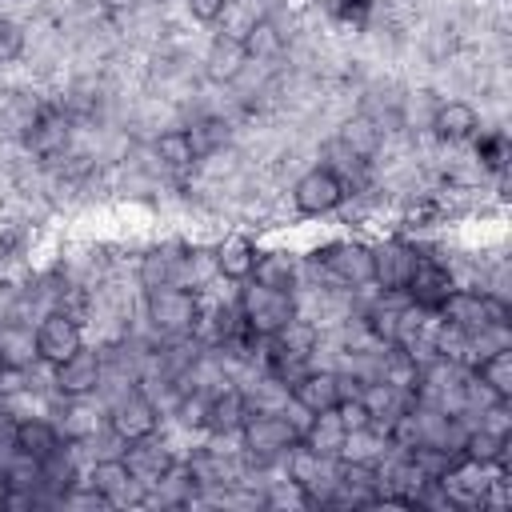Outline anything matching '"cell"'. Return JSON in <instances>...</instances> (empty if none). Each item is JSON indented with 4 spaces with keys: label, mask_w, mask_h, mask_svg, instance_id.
Segmentation results:
<instances>
[{
    "label": "cell",
    "mask_w": 512,
    "mask_h": 512,
    "mask_svg": "<svg viewBox=\"0 0 512 512\" xmlns=\"http://www.w3.org/2000/svg\"><path fill=\"white\" fill-rule=\"evenodd\" d=\"M308 424V412L296 408V404H284V408H256L248 412V420L240 424L236 440H240V460L248 468H268V464H280V456L300 444V432Z\"/></svg>",
    "instance_id": "cell-1"
},
{
    "label": "cell",
    "mask_w": 512,
    "mask_h": 512,
    "mask_svg": "<svg viewBox=\"0 0 512 512\" xmlns=\"http://www.w3.org/2000/svg\"><path fill=\"white\" fill-rule=\"evenodd\" d=\"M200 312H204L200 292L188 288V284H164V288L144 292V316H148V328H152L164 344H180V340L196 336Z\"/></svg>",
    "instance_id": "cell-2"
},
{
    "label": "cell",
    "mask_w": 512,
    "mask_h": 512,
    "mask_svg": "<svg viewBox=\"0 0 512 512\" xmlns=\"http://www.w3.org/2000/svg\"><path fill=\"white\" fill-rule=\"evenodd\" d=\"M236 308H240V320H244L248 336H256V340L276 336L300 312L296 308V292H280V288H268V284H256V280L240 284Z\"/></svg>",
    "instance_id": "cell-3"
},
{
    "label": "cell",
    "mask_w": 512,
    "mask_h": 512,
    "mask_svg": "<svg viewBox=\"0 0 512 512\" xmlns=\"http://www.w3.org/2000/svg\"><path fill=\"white\" fill-rule=\"evenodd\" d=\"M356 388H360V376H352V372H340V368H304L292 380L288 396H292L296 408H304L312 416V412L336 408L344 396H356Z\"/></svg>",
    "instance_id": "cell-4"
},
{
    "label": "cell",
    "mask_w": 512,
    "mask_h": 512,
    "mask_svg": "<svg viewBox=\"0 0 512 512\" xmlns=\"http://www.w3.org/2000/svg\"><path fill=\"white\" fill-rule=\"evenodd\" d=\"M108 428L120 444H136V440H156L160 432V404L144 392V388H124L112 408H108Z\"/></svg>",
    "instance_id": "cell-5"
},
{
    "label": "cell",
    "mask_w": 512,
    "mask_h": 512,
    "mask_svg": "<svg viewBox=\"0 0 512 512\" xmlns=\"http://www.w3.org/2000/svg\"><path fill=\"white\" fill-rule=\"evenodd\" d=\"M440 316H444L448 324L464 328V332H480V328H488V324H508L512 308H508L504 296H496V292H488V288H456V292L444 300Z\"/></svg>",
    "instance_id": "cell-6"
},
{
    "label": "cell",
    "mask_w": 512,
    "mask_h": 512,
    "mask_svg": "<svg viewBox=\"0 0 512 512\" xmlns=\"http://www.w3.org/2000/svg\"><path fill=\"white\" fill-rule=\"evenodd\" d=\"M312 264L324 268L344 288H368L372 284V244L364 240H332L312 252Z\"/></svg>",
    "instance_id": "cell-7"
},
{
    "label": "cell",
    "mask_w": 512,
    "mask_h": 512,
    "mask_svg": "<svg viewBox=\"0 0 512 512\" xmlns=\"http://www.w3.org/2000/svg\"><path fill=\"white\" fill-rule=\"evenodd\" d=\"M32 344H36V360L48 364V368H56V364H64L72 352L84 348V328H80V320H76L68 308H48V312L36 320Z\"/></svg>",
    "instance_id": "cell-8"
},
{
    "label": "cell",
    "mask_w": 512,
    "mask_h": 512,
    "mask_svg": "<svg viewBox=\"0 0 512 512\" xmlns=\"http://www.w3.org/2000/svg\"><path fill=\"white\" fill-rule=\"evenodd\" d=\"M84 484H88L92 492H100L108 508L148 504V484L132 476V468H128V460H124V456H100V460L88 468Z\"/></svg>",
    "instance_id": "cell-9"
},
{
    "label": "cell",
    "mask_w": 512,
    "mask_h": 512,
    "mask_svg": "<svg viewBox=\"0 0 512 512\" xmlns=\"http://www.w3.org/2000/svg\"><path fill=\"white\" fill-rule=\"evenodd\" d=\"M416 260H420V248L404 236H388V240L372 244V284H376V292H400L404 296V288L416 272Z\"/></svg>",
    "instance_id": "cell-10"
},
{
    "label": "cell",
    "mask_w": 512,
    "mask_h": 512,
    "mask_svg": "<svg viewBox=\"0 0 512 512\" xmlns=\"http://www.w3.org/2000/svg\"><path fill=\"white\" fill-rule=\"evenodd\" d=\"M496 480H500V468H484V464H472V460L460 456V460L436 480V488L444 492V500H448L452 508H480V504H488Z\"/></svg>",
    "instance_id": "cell-11"
},
{
    "label": "cell",
    "mask_w": 512,
    "mask_h": 512,
    "mask_svg": "<svg viewBox=\"0 0 512 512\" xmlns=\"http://www.w3.org/2000/svg\"><path fill=\"white\" fill-rule=\"evenodd\" d=\"M52 388L60 400H80V396H100L104 388V352L96 348H80L72 352L64 364L52 368Z\"/></svg>",
    "instance_id": "cell-12"
},
{
    "label": "cell",
    "mask_w": 512,
    "mask_h": 512,
    "mask_svg": "<svg viewBox=\"0 0 512 512\" xmlns=\"http://www.w3.org/2000/svg\"><path fill=\"white\" fill-rule=\"evenodd\" d=\"M452 292H456L452 268H448L440 256H428V252L420 248V260H416V272H412V280H408V288H404V300L416 304V308H424V312H440Z\"/></svg>",
    "instance_id": "cell-13"
},
{
    "label": "cell",
    "mask_w": 512,
    "mask_h": 512,
    "mask_svg": "<svg viewBox=\"0 0 512 512\" xmlns=\"http://www.w3.org/2000/svg\"><path fill=\"white\" fill-rule=\"evenodd\" d=\"M344 184L324 168V164H316V168H308L296 184H292V204H296V212L300 216H328V212H336L340 204H344Z\"/></svg>",
    "instance_id": "cell-14"
},
{
    "label": "cell",
    "mask_w": 512,
    "mask_h": 512,
    "mask_svg": "<svg viewBox=\"0 0 512 512\" xmlns=\"http://www.w3.org/2000/svg\"><path fill=\"white\" fill-rule=\"evenodd\" d=\"M108 424V412H100L96 396H80V400H64L60 416H56V428H60V440L80 448V444H92L100 436V428Z\"/></svg>",
    "instance_id": "cell-15"
},
{
    "label": "cell",
    "mask_w": 512,
    "mask_h": 512,
    "mask_svg": "<svg viewBox=\"0 0 512 512\" xmlns=\"http://www.w3.org/2000/svg\"><path fill=\"white\" fill-rule=\"evenodd\" d=\"M256 256H260V248H256V240L244 236V232H232V236H224V240L212 248L216 276L228 280V284H244V280L252 276V268H256Z\"/></svg>",
    "instance_id": "cell-16"
},
{
    "label": "cell",
    "mask_w": 512,
    "mask_h": 512,
    "mask_svg": "<svg viewBox=\"0 0 512 512\" xmlns=\"http://www.w3.org/2000/svg\"><path fill=\"white\" fill-rule=\"evenodd\" d=\"M248 64L252 60H248V52H244V44L236 36H224V32L212 36V44L204 52V76L212 84H236Z\"/></svg>",
    "instance_id": "cell-17"
},
{
    "label": "cell",
    "mask_w": 512,
    "mask_h": 512,
    "mask_svg": "<svg viewBox=\"0 0 512 512\" xmlns=\"http://www.w3.org/2000/svg\"><path fill=\"white\" fill-rule=\"evenodd\" d=\"M136 280L144 292L152 288H164V284H180L184 280V248L176 244H156L140 256V268H136Z\"/></svg>",
    "instance_id": "cell-18"
},
{
    "label": "cell",
    "mask_w": 512,
    "mask_h": 512,
    "mask_svg": "<svg viewBox=\"0 0 512 512\" xmlns=\"http://www.w3.org/2000/svg\"><path fill=\"white\" fill-rule=\"evenodd\" d=\"M60 428L56 420L48 416H16V432H12V452L20 456H32V460H44L60 448Z\"/></svg>",
    "instance_id": "cell-19"
},
{
    "label": "cell",
    "mask_w": 512,
    "mask_h": 512,
    "mask_svg": "<svg viewBox=\"0 0 512 512\" xmlns=\"http://www.w3.org/2000/svg\"><path fill=\"white\" fill-rule=\"evenodd\" d=\"M432 132L440 140H448V144H464V140H472L480 132V112L468 100H444L432 112Z\"/></svg>",
    "instance_id": "cell-20"
},
{
    "label": "cell",
    "mask_w": 512,
    "mask_h": 512,
    "mask_svg": "<svg viewBox=\"0 0 512 512\" xmlns=\"http://www.w3.org/2000/svg\"><path fill=\"white\" fill-rule=\"evenodd\" d=\"M248 396H244V388H236V384H224V388H216L212 392V408H208V432L212 436H236L240 432V424L248 420Z\"/></svg>",
    "instance_id": "cell-21"
},
{
    "label": "cell",
    "mask_w": 512,
    "mask_h": 512,
    "mask_svg": "<svg viewBox=\"0 0 512 512\" xmlns=\"http://www.w3.org/2000/svg\"><path fill=\"white\" fill-rule=\"evenodd\" d=\"M508 448H512V440H508L504 432L484 428V424H472L468 436H464V444H460L464 460L484 464V468H500V472L508 468Z\"/></svg>",
    "instance_id": "cell-22"
},
{
    "label": "cell",
    "mask_w": 512,
    "mask_h": 512,
    "mask_svg": "<svg viewBox=\"0 0 512 512\" xmlns=\"http://www.w3.org/2000/svg\"><path fill=\"white\" fill-rule=\"evenodd\" d=\"M28 148L40 156V160H52V156H60L64 152V144H68V120L64 116H56V112H36L28 124Z\"/></svg>",
    "instance_id": "cell-23"
},
{
    "label": "cell",
    "mask_w": 512,
    "mask_h": 512,
    "mask_svg": "<svg viewBox=\"0 0 512 512\" xmlns=\"http://www.w3.org/2000/svg\"><path fill=\"white\" fill-rule=\"evenodd\" d=\"M300 440H304L312 452L340 460V448H344V424H340L336 408H328V412H312L308 424H304V432H300Z\"/></svg>",
    "instance_id": "cell-24"
},
{
    "label": "cell",
    "mask_w": 512,
    "mask_h": 512,
    "mask_svg": "<svg viewBox=\"0 0 512 512\" xmlns=\"http://www.w3.org/2000/svg\"><path fill=\"white\" fill-rule=\"evenodd\" d=\"M336 140H340L348 152H356L360 160H372V156L380 152L384 132H380V124H376L368 112H356V116H348V120L336 128Z\"/></svg>",
    "instance_id": "cell-25"
},
{
    "label": "cell",
    "mask_w": 512,
    "mask_h": 512,
    "mask_svg": "<svg viewBox=\"0 0 512 512\" xmlns=\"http://www.w3.org/2000/svg\"><path fill=\"white\" fill-rule=\"evenodd\" d=\"M152 152H156L160 168H168V172H188V168L200 160L196 148H192L188 128H164V132L152 140Z\"/></svg>",
    "instance_id": "cell-26"
},
{
    "label": "cell",
    "mask_w": 512,
    "mask_h": 512,
    "mask_svg": "<svg viewBox=\"0 0 512 512\" xmlns=\"http://www.w3.org/2000/svg\"><path fill=\"white\" fill-rule=\"evenodd\" d=\"M392 452L384 428L368 424V428H356V432H344V448H340V460H360V464H380L384 456Z\"/></svg>",
    "instance_id": "cell-27"
},
{
    "label": "cell",
    "mask_w": 512,
    "mask_h": 512,
    "mask_svg": "<svg viewBox=\"0 0 512 512\" xmlns=\"http://www.w3.org/2000/svg\"><path fill=\"white\" fill-rule=\"evenodd\" d=\"M472 376L496 396V400H512V348H500L484 360L472 364Z\"/></svg>",
    "instance_id": "cell-28"
},
{
    "label": "cell",
    "mask_w": 512,
    "mask_h": 512,
    "mask_svg": "<svg viewBox=\"0 0 512 512\" xmlns=\"http://www.w3.org/2000/svg\"><path fill=\"white\" fill-rule=\"evenodd\" d=\"M240 44H244L248 60L264 64V60H276V56L284 52V32H280V24H276L272 16H260V20L240 36Z\"/></svg>",
    "instance_id": "cell-29"
},
{
    "label": "cell",
    "mask_w": 512,
    "mask_h": 512,
    "mask_svg": "<svg viewBox=\"0 0 512 512\" xmlns=\"http://www.w3.org/2000/svg\"><path fill=\"white\" fill-rule=\"evenodd\" d=\"M248 280L268 284V288H280V292H296L300 272H296V260H292V256H284V252H260Z\"/></svg>",
    "instance_id": "cell-30"
},
{
    "label": "cell",
    "mask_w": 512,
    "mask_h": 512,
    "mask_svg": "<svg viewBox=\"0 0 512 512\" xmlns=\"http://www.w3.org/2000/svg\"><path fill=\"white\" fill-rule=\"evenodd\" d=\"M124 460H128L132 476H136V480H144L148 488H152V484H156V480L176 464V460H172L164 448H156L152 440H136V444H128V456H124Z\"/></svg>",
    "instance_id": "cell-31"
},
{
    "label": "cell",
    "mask_w": 512,
    "mask_h": 512,
    "mask_svg": "<svg viewBox=\"0 0 512 512\" xmlns=\"http://www.w3.org/2000/svg\"><path fill=\"white\" fill-rule=\"evenodd\" d=\"M404 456L420 468L424 480H440V476L460 460V452H456V448H444V444H412Z\"/></svg>",
    "instance_id": "cell-32"
},
{
    "label": "cell",
    "mask_w": 512,
    "mask_h": 512,
    "mask_svg": "<svg viewBox=\"0 0 512 512\" xmlns=\"http://www.w3.org/2000/svg\"><path fill=\"white\" fill-rule=\"evenodd\" d=\"M208 408H212V392H200V388H184L176 396V420L184 428H196V432H208Z\"/></svg>",
    "instance_id": "cell-33"
},
{
    "label": "cell",
    "mask_w": 512,
    "mask_h": 512,
    "mask_svg": "<svg viewBox=\"0 0 512 512\" xmlns=\"http://www.w3.org/2000/svg\"><path fill=\"white\" fill-rule=\"evenodd\" d=\"M188 136H192L196 156L204 160V156H212V152H220V148L228 144V124H224L220 116H204V120H196V124L188 128Z\"/></svg>",
    "instance_id": "cell-34"
},
{
    "label": "cell",
    "mask_w": 512,
    "mask_h": 512,
    "mask_svg": "<svg viewBox=\"0 0 512 512\" xmlns=\"http://www.w3.org/2000/svg\"><path fill=\"white\" fill-rule=\"evenodd\" d=\"M476 160L492 172H504L508 168V136L504 132H476Z\"/></svg>",
    "instance_id": "cell-35"
},
{
    "label": "cell",
    "mask_w": 512,
    "mask_h": 512,
    "mask_svg": "<svg viewBox=\"0 0 512 512\" xmlns=\"http://www.w3.org/2000/svg\"><path fill=\"white\" fill-rule=\"evenodd\" d=\"M20 52H24V28L8 16H0V64L20 60Z\"/></svg>",
    "instance_id": "cell-36"
},
{
    "label": "cell",
    "mask_w": 512,
    "mask_h": 512,
    "mask_svg": "<svg viewBox=\"0 0 512 512\" xmlns=\"http://www.w3.org/2000/svg\"><path fill=\"white\" fill-rule=\"evenodd\" d=\"M336 416H340L344 432H356V428H368V424H372V416H368V408L360 404V396H344V400L336 404Z\"/></svg>",
    "instance_id": "cell-37"
},
{
    "label": "cell",
    "mask_w": 512,
    "mask_h": 512,
    "mask_svg": "<svg viewBox=\"0 0 512 512\" xmlns=\"http://www.w3.org/2000/svg\"><path fill=\"white\" fill-rule=\"evenodd\" d=\"M224 4H228V0H188V12H192V20H200V24H216V16L224 12Z\"/></svg>",
    "instance_id": "cell-38"
},
{
    "label": "cell",
    "mask_w": 512,
    "mask_h": 512,
    "mask_svg": "<svg viewBox=\"0 0 512 512\" xmlns=\"http://www.w3.org/2000/svg\"><path fill=\"white\" fill-rule=\"evenodd\" d=\"M136 4H140V0H100V8L112 12V16H116V12H132Z\"/></svg>",
    "instance_id": "cell-39"
},
{
    "label": "cell",
    "mask_w": 512,
    "mask_h": 512,
    "mask_svg": "<svg viewBox=\"0 0 512 512\" xmlns=\"http://www.w3.org/2000/svg\"><path fill=\"white\" fill-rule=\"evenodd\" d=\"M4 496H8V476H4V464H0V504H4Z\"/></svg>",
    "instance_id": "cell-40"
}]
</instances>
